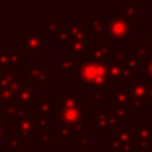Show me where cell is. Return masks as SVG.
I'll list each match as a JSON object with an SVG mask.
<instances>
[{"instance_id": "f1b7e54d", "label": "cell", "mask_w": 152, "mask_h": 152, "mask_svg": "<svg viewBox=\"0 0 152 152\" xmlns=\"http://www.w3.org/2000/svg\"><path fill=\"white\" fill-rule=\"evenodd\" d=\"M128 50L127 48H121V50H116L115 52V56H113L112 60L116 61V63H124L126 61V59L128 58Z\"/></svg>"}, {"instance_id": "7a4b0ae2", "label": "cell", "mask_w": 152, "mask_h": 152, "mask_svg": "<svg viewBox=\"0 0 152 152\" xmlns=\"http://www.w3.org/2000/svg\"><path fill=\"white\" fill-rule=\"evenodd\" d=\"M79 79L86 86V91H111L112 81L107 74V66L104 61L94 59H86L79 66Z\"/></svg>"}, {"instance_id": "83f0119b", "label": "cell", "mask_w": 152, "mask_h": 152, "mask_svg": "<svg viewBox=\"0 0 152 152\" xmlns=\"http://www.w3.org/2000/svg\"><path fill=\"white\" fill-rule=\"evenodd\" d=\"M91 139H92V135L91 134H83L80 137H79V150L81 152H84L87 150L89 144H91Z\"/></svg>"}, {"instance_id": "484cf974", "label": "cell", "mask_w": 152, "mask_h": 152, "mask_svg": "<svg viewBox=\"0 0 152 152\" xmlns=\"http://www.w3.org/2000/svg\"><path fill=\"white\" fill-rule=\"evenodd\" d=\"M10 56H11V61L12 66H18V67H23L24 66V53L20 50H15L11 48L10 50Z\"/></svg>"}, {"instance_id": "4316f807", "label": "cell", "mask_w": 152, "mask_h": 152, "mask_svg": "<svg viewBox=\"0 0 152 152\" xmlns=\"http://www.w3.org/2000/svg\"><path fill=\"white\" fill-rule=\"evenodd\" d=\"M55 135H51L50 132H37V144H53L55 143Z\"/></svg>"}, {"instance_id": "ac0fdd59", "label": "cell", "mask_w": 152, "mask_h": 152, "mask_svg": "<svg viewBox=\"0 0 152 152\" xmlns=\"http://www.w3.org/2000/svg\"><path fill=\"white\" fill-rule=\"evenodd\" d=\"M145 7H147L145 1H132L131 0L121 8L120 12L116 13V16H121L128 20H135V19H139L143 12H145Z\"/></svg>"}, {"instance_id": "277c9868", "label": "cell", "mask_w": 152, "mask_h": 152, "mask_svg": "<svg viewBox=\"0 0 152 152\" xmlns=\"http://www.w3.org/2000/svg\"><path fill=\"white\" fill-rule=\"evenodd\" d=\"M48 47V35L44 31H26L19 37V50L26 55H42Z\"/></svg>"}, {"instance_id": "44dd1931", "label": "cell", "mask_w": 152, "mask_h": 152, "mask_svg": "<svg viewBox=\"0 0 152 152\" xmlns=\"http://www.w3.org/2000/svg\"><path fill=\"white\" fill-rule=\"evenodd\" d=\"M5 142H7V145H5L7 151H24V147H26V139L15 135L13 132L5 136Z\"/></svg>"}, {"instance_id": "836d02e7", "label": "cell", "mask_w": 152, "mask_h": 152, "mask_svg": "<svg viewBox=\"0 0 152 152\" xmlns=\"http://www.w3.org/2000/svg\"><path fill=\"white\" fill-rule=\"evenodd\" d=\"M145 43H147L150 47H152V28L145 32Z\"/></svg>"}, {"instance_id": "cb8c5ba5", "label": "cell", "mask_w": 152, "mask_h": 152, "mask_svg": "<svg viewBox=\"0 0 152 152\" xmlns=\"http://www.w3.org/2000/svg\"><path fill=\"white\" fill-rule=\"evenodd\" d=\"M11 69H12V61H11L10 50L1 48L0 50V72L11 74Z\"/></svg>"}, {"instance_id": "7c38bea8", "label": "cell", "mask_w": 152, "mask_h": 152, "mask_svg": "<svg viewBox=\"0 0 152 152\" xmlns=\"http://www.w3.org/2000/svg\"><path fill=\"white\" fill-rule=\"evenodd\" d=\"M115 52H116V48H112L108 44H104V43H92L86 59H94V60L107 63V61L113 59Z\"/></svg>"}, {"instance_id": "8992f818", "label": "cell", "mask_w": 152, "mask_h": 152, "mask_svg": "<svg viewBox=\"0 0 152 152\" xmlns=\"http://www.w3.org/2000/svg\"><path fill=\"white\" fill-rule=\"evenodd\" d=\"M110 147L115 152H135L134 128H119L110 135Z\"/></svg>"}, {"instance_id": "5bb4252c", "label": "cell", "mask_w": 152, "mask_h": 152, "mask_svg": "<svg viewBox=\"0 0 152 152\" xmlns=\"http://www.w3.org/2000/svg\"><path fill=\"white\" fill-rule=\"evenodd\" d=\"M27 115H31V108H29V105L21 104L18 100L3 105V116L7 118L8 120L13 121L15 119L21 118V116H27Z\"/></svg>"}, {"instance_id": "6da1fadb", "label": "cell", "mask_w": 152, "mask_h": 152, "mask_svg": "<svg viewBox=\"0 0 152 152\" xmlns=\"http://www.w3.org/2000/svg\"><path fill=\"white\" fill-rule=\"evenodd\" d=\"M86 99L77 91L61 92L59 97V110L55 115L56 121L61 126H77L84 123Z\"/></svg>"}, {"instance_id": "603a6c76", "label": "cell", "mask_w": 152, "mask_h": 152, "mask_svg": "<svg viewBox=\"0 0 152 152\" xmlns=\"http://www.w3.org/2000/svg\"><path fill=\"white\" fill-rule=\"evenodd\" d=\"M134 48H135V55H136L140 60L150 61L152 59V47H150L147 43L136 42L134 44Z\"/></svg>"}, {"instance_id": "3957f363", "label": "cell", "mask_w": 152, "mask_h": 152, "mask_svg": "<svg viewBox=\"0 0 152 152\" xmlns=\"http://www.w3.org/2000/svg\"><path fill=\"white\" fill-rule=\"evenodd\" d=\"M105 24V36L111 42H127L135 35L134 20H128L121 16L103 19Z\"/></svg>"}, {"instance_id": "52a82bcc", "label": "cell", "mask_w": 152, "mask_h": 152, "mask_svg": "<svg viewBox=\"0 0 152 152\" xmlns=\"http://www.w3.org/2000/svg\"><path fill=\"white\" fill-rule=\"evenodd\" d=\"M121 124L123 123L119 121V119L113 115L110 108L99 111L96 115L91 118V126L96 128L99 134H111V129L121 128Z\"/></svg>"}, {"instance_id": "d4e9b609", "label": "cell", "mask_w": 152, "mask_h": 152, "mask_svg": "<svg viewBox=\"0 0 152 152\" xmlns=\"http://www.w3.org/2000/svg\"><path fill=\"white\" fill-rule=\"evenodd\" d=\"M124 64L132 74H140V71H142V60L135 53H132V55L129 53L128 58L124 61Z\"/></svg>"}, {"instance_id": "f546056e", "label": "cell", "mask_w": 152, "mask_h": 152, "mask_svg": "<svg viewBox=\"0 0 152 152\" xmlns=\"http://www.w3.org/2000/svg\"><path fill=\"white\" fill-rule=\"evenodd\" d=\"M103 95H104V92L103 91H95L94 92V96L91 97V102L92 103H100V102H103Z\"/></svg>"}, {"instance_id": "2e32d148", "label": "cell", "mask_w": 152, "mask_h": 152, "mask_svg": "<svg viewBox=\"0 0 152 152\" xmlns=\"http://www.w3.org/2000/svg\"><path fill=\"white\" fill-rule=\"evenodd\" d=\"M83 134H86V124L81 123L77 126H59L55 131V137L60 140H74L79 139Z\"/></svg>"}, {"instance_id": "9c48e42d", "label": "cell", "mask_w": 152, "mask_h": 152, "mask_svg": "<svg viewBox=\"0 0 152 152\" xmlns=\"http://www.w3.org/2000/svg\"><path fill=\"white\" fill-rule=\"evenodd\" d=\"M13 127V134L18 136L27 139L31 135H34L35 132H37V124H36V118L32 115L21 116L12 121Z\"/></svg>"}, {"instance_id": "e575fe53", "label": "cell", "mask_w": 152, "mask_h": 152, "mask_svg": "<svg viewBox=\"0 0 152 152\" xmlns=\"http://www.w3.org/2000/svg\"><path fill=\"white\" fill-rule=\"evenodd\" d=\"M0 152H7L5 147H4V145H1V144H0Z\"/></svg>"}, {"instance_id": "9a60e30c", "label": "cell", "mask_w": 152, "mask_h": 152, "mask_svg": "<svg viewBox=\"0 0 152 152\" xmlns=\"http://www.w3.org/2000/svg\"><path fill=\"white\" fill-rule=\"evenodd\" d=\"M37 118H50L55 116L59 110V97H44L36 102Z\"/></svg>"}, {"instance_id": "d6986e66", "label": "cell", "mask_w": 152, "mask_h": 152, "mask_svg": "<svg viewBox=\"0 0 152 152\" xmlns=\"http://www.w3.org/2000/svg\"><path fill=\"white\" fill-rule=\"evenodd\" d=\"M86 29L91 37L99 36V35H105V24L104 20H100L96 18H88L84 21Z\"/></svg>"}, {"instance_id": "1f68e13d", "label": "cell", "mask_w": 152, "mask_h": 152, "mask_svg": "<svg viewBox=\"0 0 152 152\" xmlns=\"http://www.w3.org/2000/svg\"><path fill=\"white\" fill-rule=\"evenodd\" d=\"M148 80V79H147ZM147 103L152 105V80H148V92H147Z\"/></svg>"}, {"instance_id": "ffe728a7", "label": "cell", "mask_w": 152, "mask_h": 152, "mask_svg": "<svg viewBox=\"0 0 152 152\" xmlns=\"http://www.w3.org/2000/svg\"><path fill=\"white\" fill-rule=\"evenodd\" d=\"M111 108H128V95L127 91H112L110 96ZM129 110V108H128Z\"/></svg>"}, {"instance_id": "7402d4cb", "label": "cell", "mask_w": 152, "mask_h": 152, "mask_svg": "<svg viewBox=\"0 0 152 152\" xmlns=\"http://www.w3.org/2000/svg\"><path fill=\"white\" fill-rule=\"evenodd\" d=\"M63 24H61L60 19H44V23H43V28L44 32L50 36V35H55L58 36L59 32L63 29Z\"/></svg>"}, {"instance_id": "d590c367", "label": "cell", "mask_w": 152, "mask_h": 152, "mask_svg": "<svg viewBox=\"0 0 152 152\" xmlns=\"http://www.w3.org/2000/svg\"><path fill=\"white\" fill-rule=\"evenodd\" d=\"M1 116H3V104L0 103V118H1Z\"/></svg>"}, {"instance_id": "8fae6325", "label": "cell", "mask_w": 152, "mask_h": 152, "mask_svg": "<svg viewBox=\"0 0 152 152\" xmlns=\"http://www.w3.org/2000/svg\"><path fill=\"white\" fill-rule=\"evenodd\" d=\"M107 66V74L110 80L113 83H119V81H131L132 79V72L126 67L124 63H116L113 60H110L105 63Z\"/></svg>"}, {"instance_id": "e0dca14e", "label": "cell", "mask_w": 152, "mask_h": 152, "mask_svg": "<svg viewBox=\"0 0 152 152\" xmlns=\"http://www.w3.org/2000/svg\"><path fill=\"white\" fill-rule=\"evenodd\" d=\"M16 100L26 105H31V103L37 102V92L35 88V83L28 80H21V86L18 92Z\"/></svg>"}, {"instance_id": "30bf717a", "label": "cell", "mask_w": 152, "mask_h": 152, "mask_svg": "<svg viewBox=\"0 0 152 152\" xmlns=\"http://www.w3.org/2000/svg\"><path fill=\"white\" fill-rule=\"evenodd\" d=\"M43 61L35 60L31 63V66L26 68V80L32 83H42L48 84L50 81V69L43 66Z\"/></svg>"}, {"instance_id": "4fadbf2b", "label": "cell", "mask_w": 152, "mask_h": 152, "mask_svg": "<svg viewBox=\"0 0 152 152\" xmlns=\"http://www.w3.org/2000/svg\"><path fill=\"white\" fill-rule=\"evenodd\" d=\"M80 58L71 53L63 55L55 63V71L58 74H68V72H77L80 66Z\"/></svg>"}, {"instance_id": "4dcf8cb0", "label": "cell", "mask_w": 152, "mask_h": 152, "mask_svg": "<svg viewBox=\"0 0 152 152\" xmlns=\"http://www.w3.org/2000/svg\"><path fill=\"white\" fill-rule=\"evenodd\" d=\"M5 127H7V123L0 120V142H1V140L7 136V135H5V131H7V129H5Z\"/></svg>"}, {"instance_id": "ba28073f", "label": "cell", "mask_w": 152, "mask_h": 152, "mask_svg": "<svg viewBox=\"0 0 152 152\" xmlns=\"http://www.w3.org/2000/svg\"><path fill=\"white\" fill-rule=\"evenodd\" d=\"M134 150L152 151V127L151 121H142L139 127L134 128Z\"/></svg>"}, {"instance_id": "d6a6232c", "label": "cell", "mask_w": 152, "mask_h": 152, "mask_svg": "<svg viewBox=\"0 0 152 152\" xmlns=\"http://www.w3.org/2000/svg\"><path fill=\"white\" fill-rule=\"evenodd\" d=\"M145 71H147V79L152 80V59L150 61H147V64H145Z\"/></svg>"}, {"instance_id": "5b68a950", "label": "cell", "mask_w": 152, "mask_h": 152, "mask_svg": "<svg viewBox=\"0 0 152 152\" xmlns=\"http://www.w3.org/2000/svg\"><path fill=\"white\" fill-rule=\"evenodd\" d=\"M147 92L148 80L145 79H134L127 88L129 110H145L147 108Z\"/></svg>"}]
</instances>
